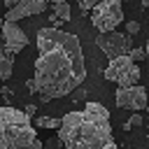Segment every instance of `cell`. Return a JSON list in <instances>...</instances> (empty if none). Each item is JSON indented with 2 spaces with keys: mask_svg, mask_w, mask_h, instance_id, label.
<instances>
[{
  "mask_svg": "<svg viewBox=\"0 0 149 149\" xmlns=\"http://www.w3.org/2000/svg\"><path fill=\"white\" fill-rule=\"evenodd\" d=\"M86 79L84 51L77 35L58 28L37 30V61L33 81L42 102L72 93Z\"/></svg>",
  "mask_w": 149,
  "mask_h": 149,
  "instance_id": "cell-1",
  "label": "cell"
},
{
  "mask_svg": "<svg viewBox=\"0 0 149 149\" xmlns=\"http://www.w3.org/2000/svg\"><path fill=\"white\" fill-rule=\"evenodd\" d=\"M58 140L65 149H119L112 137L109 112L93 100L81 112H68L61 119Z\"/></svg>",
  "mask_w": 149,
  "mask_h": 149,
  "instance_id": "cell-2",
  "label": "cell"
},
{
  "mask_svg": "<svg viewBox=\"0 0 149 149\" xmlns=\"http://www.w3.org/2000/svg\"><path fill=\"white\" fill-rule=\"evenodd\" d=\"M0 149H42L37 130L26 112L0 107Z\"/></svg>",
  "mask_w": 149,
  "mask_h": 149,
  "instance_id": "cell-3",
  "label": "cell"
},
{
  "mask_svg": "<svg viewBox=\"0 0 149 149\" xmlns=\"http://www.w3.org/2000/svg\"><path fill=\"white\" fill-rule=\"evenodd\" d=\"M91 21L100 33H112L123 21L121 0H100L91 12Z\"/></svg>",
  "mask_w": 149,
  "mask_h": 149,
  "instance_id": "cell-4",
  "label": "cell"
},
{
  "mask_svg": "<svg viewBox=\"0 0 149 149\" xmlns=\"http://www.w3.org/2000/svg\"><path fill=\"white\" fill-rule=\"evenodd\" d=\"M105 79L109 81H116L119 86H137L140 81V68L130 61V56H121V58H114L109 61V65L105 68Z\"/></svg>",
  "mask_w": 149,
  "mask_h": 149,
  "instance_id": "cell-5",
  "label": "cell"
},
{
  "mask_svg": "<svg viewBox=\"0 0 149 149\" xmlns=\"http://www.w3.org/2000/svg\"><path fill=\"white\" fill-rule=\"evenodd\" d=\"M95 44H98V49H100L109 61L121 58V56H130V49H133L130 37L123 35V33H116V30H112V33H100V35L95 37Z\"/></svg>",
  "mask_w": 149,
  "mask_h": 149,
  "instance_id": "cell-6",
  "label": "cell"
},
{
  "mask_svg": "<svg viewBox=\"0 0 149 149\" xmlns=\"http://www.w3.org/2000/svg\"><path fill=\"white\" fill-rule=\"evenodd\" d=\"M116 105L121 109H133V112H140L144 109L149 102H147V88L144 86H119L116 88Z\"/></svg>",
  "mask_w": 149,
  "mask_h": 149,
  "instance_id": "cell-7",
  "label": "cell"
},
{
  "mask_svg": "<svg viewBox=\"0 0 149 149\" xmlns=\"http://www.w3.org/2000/svg\"><path fill=\"white\" fill-rule=\"evenodd\" d=\"M0 35H2V47H5L9 54H19L21 49L28 47V35L19 28V23L5 21L2 28H0Z\"/></svg>",
  "mask_w": 149,
  "mask_h": 149,
  "instance_id": "cell-8",
  "label": "cell"
},
{
  "mask_svg": "<svg viewBox=\"0 0 149 149\" xmlns=\"http://www.w3.org/2000/svg\"><path fill=\"white\" fill-rule=\"evenodd\" d=\"M42 12H47V2L44 0H19V5L7 9L2 16H5V21L19 23V19H26V16H33V14H42Z\"/></svg>",
  "mask_w": 149,
  "mask_h": 149,
  "instance_id": "cell-9",
  "label": "cell"
},
{
  "mask_svg": "<svg viewBox=\"0 0 149 149\" xmlns=\"http://www.w3.org/2000/svg\"><path fill=\"white\" fill-rule=\"evenodd\" d=\"M14 70V54H9L0 42V81H7Z\"/></svg>",
  "mask_w": 149,
  "mask_h": 149,
  "instance_id": "cell-10",
  "label": "cell"
},
{
  "mask_svg": "<svg viewBox=\"0 0 149 149\" xmlns=\"http://www.w3.org/2000/svg\"><path fill=\"white\" fill-rule=\"evenodd\" d=\"M70 5L68 2H58V5H51V16L58 19V21H70Z\"/></svg>",
  "mask_w": 149,
  "mask_h": 149,
  "instance_id": "cell-11",
  "label": "cell"
},
{
  "mask_svg": "<svg viewBox=\"0 0 149 149\" xmlns=\"http://www.w3.org/2000/svg\"><path fill=\"white\" fill-rule=\"evenodd\" d=\"M35 123L40 128H49V130H58L61 128V119H54V116H37Z\"/></svg>",
  "mask_w": 149,
  "mask_h": 149,
  "instance_id": "cell-12",
  "label": "cell"
},
{
  "mask_svg": "<svg viewBox=\"0 0 149 149\" xmlns=\"http://www.w3.org/2000/svg\"><path fill=\"white\" fill-rule=\"evenodd\" d=\"M144 58H147V51H144V49H140V47H133V49H130V61H133L135 65H137V61H144Z\"/></svg>",
  "mask_w": 149,
  "mask_h": 149,
  "instance_id": "cell-13",
  "label": "cell"
},
{
  "mask_svg": "<svg viewBox=\"0 0 149 149\" xmlns=\"http://www.w3.org/2000/svg\"><path fill=\"white\" fill-rule=\"evenodd\" d=\"M42 149H65V144H63V142L58 140V135H56V137H51V140H44Z\"/></svg>",
  "mask_w": 149,
  "mask_h": 149,
  "instance_id": "cell-14",
  "label": "cell"
},
{
  "mask_svg": "<svg viewBox=\"0 0 149 149\" xmlns=\"http://www.w3.org/2000/svg\"><path fill=\"white\" fill-rule=\"evenodd\" d=\"M126 30H128V37H130V35H137V33H140V23H137V21H128V23H126Z\"/></svg>",
  "mask_w": 149,
  "mask_h": 149,
  "instance_id": "cell-15",
  "label": "cell"
},
{
  "mask_svg": "<svg viewBox=\"0 0 149 149\" xmlns=\"http://www.w3.org/2000/svg\"><path fill=\"white\" fill-rule=\"evenodd\" d=\"M140 123H142V116H140V114H137V112H135V114H133V116H130V119H128V123H126V126H123V128H126V130H128V128H130V126H140Z\"/></svg>",
  "mask_w": 149,
  "mask_h": 149,
  "instance_id": "cell-16",
  "label": "cell"
},
{
  "mask_svg": "<svg viewBox=\"0 0 149 149\" xmlns=\"http://www.w3.org/2000/svg\"><path fill=\"white\" fill-rule=\"evenodd\" d=\"M98 2H100V0H79V7H81V9L86 12V9H93V7L98 5Z\"/></svg>",
  "mask_w": 149,
  "mask_h": 149,
  "instance_id": "cell-17",
  "label": "cell"
},
{
  "mask_svg": "<svg viewBox=\"0 0 149 149\" xmlns=\"http://www.w3.org/2000/svg\"><path fill=\"white\" fill-rule=\"evenodd\" d=\"M35 109H37V105H28V107H26V116L30 119V116L35 114Z\"/></svg>",
  "mask_w": 149,
  "mask_h": 149,
  "instance_id": "cell-18",
  "label": "cell"
},
{
  "mask_svg": "<svg viewBox=\"0 0 149 149\" xmlns=\"http://www.w3.org/2000/svg\"><path fill=\"white\" fill-rule=\"evenodd\" d=\"M26 86H28V91H30V93H37V86H35V81H33V79H30Z\"/></svg>",
  "mask_w": 149,
  "mask_h": 149,
  "instance_id": "cell-19",
  "label": "cell"
},
{
  "mask_svg": "<svg viewBox=\"0 0 149 149\" xmlns=\"http://www.w3.org/2000/svg\"><path fill=\"white\" fill-rule=\"evenodd\" d=\"M5 5H7V9H12V7L19 5V0H5Z\"/></svg>",
  "mask_w": 149,
  "mask_h": 149,
  "instance_id": "cell-20",
  "label": "cell"
},
{
  "mask_svg": "<svg viewBox=\"0 0 149 149\" xmlns=\"http://www.w3.org/2000/svg\"><path fill=\"white\" fill-rule=\"evenodd\" d=\"M44 2H51V5H58V2H68V0H44Z\"/></svg>",
  "mask_w": 149,
  "mask_h": 149,
  "instance_id": "cell-21",
  "label": "cell"
},
{
  "mask_svg": "<svg viewBox=\"0 0 149 149\" xmlns=\"http://www.w3.org/2000/svg\"><path fill=\"white\" fill-rule=\"evenodd\" d=\"M2 23H5V16H2V14H0V28H2Z\"/></svg>",
  "mask_w": 149,
  "mask_h": 149,
  "instance_id": "cell-22",
  "label": "cell"
},
{
  "mask_svg": "<svg viewBox=\"0 0 149 149\" xmlns=\"http://www.w3.org/2000/svg\"><path fill=\"white\" fill-rule=\"evenodd\" d=\"M147 58H149V40H147Z\"/></svg>",
  "mask_w": 149,
  "mask_h": 149,
  "instance_id": "cell-23",
  "label": "cell"
},
{
  "mask_svg": "<svg viewBox=\"0 0 149 149\" xmlns=\"http://www.w3.org/2000/svg\"><path fill=\"white\" fill-rule=\"evenodd\" d=\"M147 102H149V93H147ZM147 107H149V105H147Z\"/></svg>",
  "mask_w": 149,
  "mask_h": 149,
  "instance_id": "cell-24",
  "label": "cell"
},
{
  "mask_svg": "<svg viewBox=\"0 0 149 149\" xmlns=\"http://www.w3.org/2000/svg\"><path fill=\"white\" fill-rule=\"evenodd\" d=\"M147 2H149V0H147Z\"/></svg>",
  "mask_w": 149,
  "mask_h": 149,
  "instance_id": "cell-25",
  "label": "cell"
}]
</instances>
